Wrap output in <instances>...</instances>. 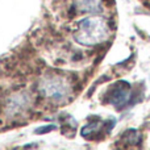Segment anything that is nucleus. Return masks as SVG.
Returning <instances> with one entry per match:
<instances>
[{"label": "nucleus", "instance_id": "f257e3e1", "mask_svg": "<svg viewBox=\"0 0 150 150\" xmlns=\"http://www.w3.org/2000/svg\"><path fill=\"white\" fill-rule=\"evenodd\" d=\"M109 36L108 24L103 17L93 16L80 20L74 32V38L83 46H96Z\"/></svg>", "mask_w": 150, "mask_h": 150}, {"label": "nucleus", "instance_id": "f03ea898", "mask_svg": "<svg viewBox=\"0 0 150 150\" xmlns=\"http://www.w3.org/2000/svg\"><path fill=\"white\" fill-rule=\"evenodd\" d=\"M38 91L53 103H63L71 95V86L67 79L57 74H47L40 80Z\"/></svg>", "mask_w": 150, "mask_h": 150}, {"label": "nucleus", "instance_id": "7ed1b4c3", "mask_svg": "<svg viewBox=\"0 0 150 150\" xmlns=\"http://www.w3.org/2000/svg\"><path fill=\"white\" fill-rule=\"evenodd\" d=\"M130 98V84L125 80L116 82L107 92V103L115 105L116 108H121L129 101Z\"/></svg>", "mask_w": 150, "mask_h": 150}, {"label": "nucleus", "instance_id": "20e7f679", "mask_svg": "<svg viewBox=\"0 0 150 150\" xmlns=\"http://www.w3.org/2000/svg\"><path fill=\"white\" fill-rule=\"evenodd\" d=\"M32 98L28 92H18L12 95L5 103V112L9 116H17L29 109Z\"/></svg>", "mask_w": 150, "mask_h": 150}, {"label": "nucleus", "instance_id": "39448f33", "mask_svg": "<svg viewBox=\"0 0 150 150\" xmlns=\"http://www.w3.org/2000/svg\"><path fill=\"white\" fill-rule=\"evenodd\" d=\"M74 4L82 13H100L103 11L101 0H74Z\"/></svg>", "mask_w": 150, "mask_h": 150}, {"label": "nucleus", "instance_id": "423d86ee", "mask_svg": "<svg viewBox=\"0 0 150 150\" xmlns=\"http://www.w3.org/2000/svg\"><path fill=\"white\" fill-rule=\"evenodd\" d=\"M122 140H125V144H132V145H137L141 141L140 133L136 129H129L122 134Z\"/></svg>", "mask_w": 150, "mask_h": 150}, {"label": "nucleus", "instance_id": "0eeeda50", "mask_svg": "<svg viewBox=\"0 0 150 150\" xmlns=\"http://www.w3.org/2000/svg\"><path fill=\"white\" fill-rule=\"evenodd\" d=\"M57 129V125H44V127H38L34 133L36 134H45V133H49L52 130H55Z\"/></svg>", "mask_w": 150, "mask_h": 150}]
</instances>
